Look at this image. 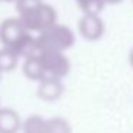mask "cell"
Here are the masks:
<instances>
[{
    "label": "cell",
    "mask_w": 133,
    "mask_h": 133,
    "mask_svg": "<svg viewBox=\"0 0 133 133\" xmlns=\"http://www.w3.org/2000/svg\"><path fill=\"white\" fill-rule=\"evenodd\" d=\"M40 52H66L75 43V35L64 24L55 23L37 35Z\"/></svg>",
    "instance_id": "cell-1"
},
{
    "label": "cell",
    "mask_w": 133,
    "mask_h": 133,
    "mask_svg": "<svg viewBox=\"0 0 133 133\" xmlns=\"http://www.w3.org/2000/svg\"><path fill=\"white\" fill-rule=\"evenodd\" d=\"M19 19L23 23V26L26 27V30L32 32H43L44 29L50 27L52 24L57 23L56 19V12L52 6L43 3V2H39L35 6L29 7V9L23 10V12L19 13Z\"/></svg>",
    "instance_id": "cell-2"
},
{
    "label": "cell",
    "mask_w": 133,
    "mask_h": 133,
    "mask_svg": "<svg viewBox=\"0 0 133 133\" xmlns=\"http://www.w3.org/2000/svg\"><path fill=\"white\" fill-rule=\"evenodd\" d=\"M40 57L46 70V76L63 79L70 72V62L64 52H42Z\"/></svg>",
    "instance_id": "cell-3"
},
{
    "label": "cell",
    "mask_w": 133,
    "mask_h": 133,
    "mask_svg": "<svg viewBox=\"0 0 133 133\" xmlns=\"http://www.w3.org/2000/svg\"><path fill=\"white\" fill-rule=\"evenodd\" d=\"M26 33H29V30H26L19 17L6 19L0 24V43L13 49Z\"/></svg>",
    "instance_id": "cell-4"
},
{
    "label": "cell",
    "mask_w": 133,
    "mask_h": 133,
    "mask_svg": "<svg viewBox=\"0 0 133 133\" xmlns=\"http://www.w3.org/2000/svg\"><path fill=\"white\" fill-rule=\"evenodd\" d=\"M79 33L83 39L89 42H96L104 35V23L99 15H87L83 13L79 20Z\"/></svg>",
    "instance_id": "cell-5"
},
{
    "label": "cell",
    "mask_w": 133,
    "mask_h": 133,
    "mask_svg": "<svg viewBox=\"0 0 133 133\" xmlns=\"http://www.w3.org/2000/svg\"><path fill=\"white\" fill-rule=\"evenodd\" d=\"M37 96L44 102H56L62 97L64 92V86L62 79L53 76H44L42 80L37 82Z\"/></svg>",
    "instance_id": "cell-6"
},
{
    "label": "cell",
    "mask_w": 133,
    "mask_h": 133,
    "mask_svg": "<svg viewBox=\"0 0 133 133\" xmlns=\"http://www.w3.org/2000/svg\"><path fill=\"white\" fill-rule=\"evenodd\" d=\"M22 119L17 112L9 107H0V133H17L22 129Z\"/></svg>",
    "instance_id": "cell-7"
},
{
    "label": "cell",
    "mask_w": 133,
    "mask_h": 133,
    "mask_svg": "<svg viewBox=\"0 0 133 133\" xmlns=\"http://www.w3.org/2000/svg\"><path fill=\"white\" fill-rule=\"evenodd\" d=\"M13 50L23 59L30 57V56H37L42 53L39 42H37V36H32L30 32L26 33V35L19 40V43L13 47Z\"/></svg>",
    "instance_id": "cell-8"
},
{
    "label": "cell",
    "mask_w": 133,
    "mask_h": 133,
    "mask_svg": "<svg viewBox=\"0 0 133 133\" xmlns=\"http://www.w3.org/2000/svg\"><path fill=\"white\" fill-rule=\"evenodd\" d=\"M23 73L27 79L30 80L39 82L46 76V70H44L43 62H42L40 55L37 56H30L26 57L23 62Z\"/></svg>",
    "instance_id": "cell-9"
},
{
    "label": "cell",
    "mask_w": 133,
    "mask_h": 133,
    "mask_svg": "<svg viewBox=\"0 0 133 133\" xmlns=\"http://www.w3.org/2000/svg\"><path fill=\"white\" fill-rule=\"evenodd\" d=\"M23 133H47V119L39 115H30L22 123Z\"/></svg>",
    "instance_id": "cell-10"
},
{
    "label": "cell",
    "mask_w": 133,
    "mask_h": 133,
    "mask_svg": "<svg viewBox=\"0 0 133 133\" xmlns=\"http://www.w3.org/2000/svg\"><path fill=\"white\" fill-rule=\"evenodd\" d=\"M19 57L20 56L12 49V47L3 46L0 49V72H12L13 69H16L19 63Z\"/></svg>",
    "instance_id": "cell-11"
},
{
    "label": "cell",
    "mask_w": 133,
    "mask_h": 133,
    "mask_svg": "<svg viewBox=\"0 0 133 133\" xmlns=\"http://www.w3.org/2000/svg\"><path fill=\"white\" fill-rule=\"evenodd\" d=\"M47 133H72V126L64 117L55 116L47 119Z\"/></svg>",
    "instance_id": "cell-12"
},
{
    "label": "cell",
    "mask_w": 133,
    "mask_h": 133,
    "mask_svg": "<svg viewBox=\"0 0 133 133\" xmlns=\"http://www.w3.org/2000/svg\"><path fill=\"white\" fill-rule=\"evenodd\" d=\"M76 2L82 12L87 15H100V12L106 6L104 0H76Z\"/></svg>",
    "instance_id": "cell-13"
},
{
    "label": "cell",
    "mask_w": 133,
    "mask_h": 133,
    "mask_svg": "<svg viewBox=\"0 0 133 133\" xmlns=\"http://www.w3.org/2000/svg\"><path fill=\"white\" fill-rule=\"evenodd\" d=\"M106 4H117V3H122L123 0H104Z\"/></svg>",
    "instance_id": "cell-14"
},
{
    "label": "cell",
    "mask_w": 133,
    "mask_h": 133,
    "mask_svg": "<svg viewBox=\"0 0 133 133\" xmlns=\"http://www.w3.org/2000/svg\"><path fill=\"white\" fill-rule=\"evenodd\" d=\"M129 63H130V66L133 67V49L130 50V55H129Z\"/></svg>",
    "instance_id": "cell-15"
},
{
    "label": "cell",
    "mask_w": 133,
    "mask_h": 133,
    "mask_svg": "<svg viewBox=\"0 0 133 133\" xmlns=\"http://www.w3.org/2000/svg\"><path fill=\"white\" fill-rule=\"evenodd\" d=\"M0 76H2V72H0Z\"/></svg>",
    "instance_id": "cell-16"
},
{
    "label": "cell",
    "mask_w": 133,
    "mask_h": 133,
    "mask_svg": "<svg viewBox=\"0 0 133 133\" xmlns=\"http://www.w3.org/2000/svg\"><path fill=\"white\" fill-rule=\"evenodd\" d=\"M9 2H12V0H9Z\"/></svg>",
    "instance_id": "cell-17"
}]
</instances>
